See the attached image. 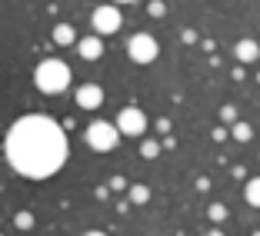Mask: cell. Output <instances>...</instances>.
<instances>
[{
    "label": "cell",
    "instance_id": "11",
    "mask_svg": "<svg viewBox=\"0 0 260 236\" xmlns=\"http://www.w3.org/2000/svg\"><path fill=\"white\" fill-rule=\"evenodd\" d=\"M244 196H247V203H250V206H257V210H260V176H257V180H250V183H247Z\"/></svg>",
    "mask_w": 260,
    "mask_h": 236
},
{
    "label": "cell",
    "instance_id": "21",
    "mask_svg": "<svg viewBox=\"0 0 260 236\" xmlns=\"http://www.w3.org/2000/svg\"><path fill=\"white\" fill-rule=\"evenodd\" d=\"M210 236H223V233H220V229H210Z\"/></svg>",
    "mask_w": 260,
    "mask_h": 236
},
{
    "label": "cell",
    "instance_id": "6",
    "mask_svg": "<svg viewBox=\"0 0 260 236\" xmlns=\"http://www.w3.org/2000/svg\"><path fill=\"white\" fill-rule=\"evenodd\" d=\"M120 23H123V14L114 4H100V7L93 10V30L97 33H117Z\"/></svg>",
    "mask_w": 260,
    "mask_h": 236
},
{
    "label": "cell",
    "instance_id": "12",
    "mask_svg": "<svg viewBox=\"0 0 260 236\" xmlns=\"http://www.w3.org/2000/svg\"><path fill=\"white\" fill-rule=\"evenodd\" d=\"M160 150H164V143H157V140H144L140 143V156H147V160H153Z\"/></svg>",
    "mask_w": 260,
    "mask_h": 236
},
{
    "label": "cell",
    "instance_id": "1",
    "mask_svg": "<svg viewBox=\"0 0 260 236\" xmlns=\"http://www.w3.org/2000/svg\"><path fill=\"white\" fill-rule=\"evenodd\" d=\"M67 133L57 120L44 113H30L10 127L7 133V160L20 176L47 180L67 163Z\"/></svg>",
    "mask_w": 260,
    "mask_h": 236
},
{
    "label": "cell",
    "instance_id": "19",
    "mask_svg": "<svg viewBox=\"0 0 260 236\" xmlns=\"http://www.w3.org/2000/svg\"><path fill=\"white\" fill-rule=\"evenodd\" d=\"M123 186H127V183H123V176H114V180H110V190H117V193H120Z\"/></svg>",
    "mask_w": 260,
    "mask_h": 236
},
{
    "label": "cell",
    "instance_id": "18",
    "mask_svg": "<svg viewBox=\"0 0 260 236\" xmlns=\"http://www.w3.org/2000/svg\"><path fill=\"white\" fill-rule=\"evenodd\" d=\"M164 10H167V7H164V0H153V4H150V17H164Z\"/></svg>",
    "mask_w": 260,
    "mask_h": 236
},
{
    "label": "cell",
    "instance_id": "17",
    "mask_svg": "<svg viewBox=\"0 0 260 236\" xmlns=\"http://www.w3.org/2000/svg\"><path fill=\"white\" fill-rule=\"evenodd\" d=\"M220 120L223 123H237V110H234V107H223L220 110Z\"/></svg>",
    "mask_w": 260,
    "mask_h": 236
},
{
    "label": "cell",
    "instance_id": "8",
    "mask_svg": "<svg viewBox=\"0 0 260 236\" xmlns=\"http://www.w3.org/2000/svg\"><path fill=\"white\" fill-rule=\"evenodd\" d=\"M234 54H237V60H240V63H253V60L260 57V47H257V40L244 37L237 47H234Z\"/></svg>",
    "mask_w": 260,
    "mask_h": 236
},
{
    "label": "cell",
    "instance_id": "5",
    "mask_svg": "<svg viewBox=\"0 0 260 236\" xmlns=\"http://www.w3.org/2000/svg\"><path fill=\"white\" fill-rule=\"evenodd\" d=\"M127 54L134 63H153L157 60V40L150 33H134L127 44Z\"/></svg>",
    "mask_w": 260,
    "mask_h": 236
},
{
    "label": "cell",
    "instance_id": "23",
    "mask_svg": "<svg viewBox=\"0 0 260 236\" xmlns=\"http://www.w3.org/2000/svg\"><path fill=\"white\" fill-rule=\"evenodd\" d=\"M253 236H260V229H257V233H253Z\"/></svg>",
    "mask_w": 260,
    "mask_h": 236
},
{
    "label": "cell",
    "instance_id": "10",
    "mask_svg": "<svg viewBox=\"0 0 260 236\" xmlns=\"http://www.w3.org/2000/svg\"><path fill=\"white\" fill-rule=\"evenodd\" d=\"M74 37H77V33H74L70 23H57V27H54V40L60 47H70V44H74Z\"/></svg>",
    "mask_w": 260,
    "mask_h": 236
},
{
    "label": "cell",
    "instance_id": "3",
    "mask_svg": "<svg viewBox=\"0 0 260 236\" xmlns=\"http://www.w3.org/2000/svg\"><path fill=\"white\" fill-rule=\"evenodd\" d=\"M84 140H87V146H90V150L107 153V150H114V146H117L120 133H117V127H114V123H107V120H93L90 127H87Z\"/></svg>",
    "mask_w": 260,
    "mask_h": 236
},
{
    "label": "cell",
    "instance_id": "13",
    "mask_svg": "<svg viewBox=\"0 0 260 236\" xmlns=\"http://www.w3.org/2000/svg\"><path fill=\"white\" fill-rule=\"evenodd\" d=\"M253 137V127L250 123H234V140H240V143H244V140H250Z\"/></svg>",
    "mask_w": 260,
    "mask_h": 236
},
{
    "label": "cell",
    "instance_id": "16",
    "mask_svg": "<svg viewBox=\"0 0 260 236\" xmlns=\"http://www.w3.org/2000/svg\"><path fill=\"white\" fill-rule=\"evenodd\" d=\"M207 213H210V220H214V223H220V220H227V206H223V203H210Z\"/></svg>",
    "mask_w": 260,
    "mask_h": 236
},
{
    "label": "cell",
    "instance_id": "9",
    "mask_svg": "<svg viewBox=\"0 0 260 236\" xmlns=\"http://www.w3.org/2000/svg\"><path fill=\"white\" fill-rule=\"evenodd\" d=\"M77 54L84 57V60H97V57L104 54V44H100V37H84L77 44Z\"/></svg>",
    "mask_w": 260,
    "mask_h": 236
},
{
    "label": "cell",
    "instance_id": "2",
    "mask_svg": "<svg viewBox=\"0 0 260 236\" xmlns=\"http://www.w3.org/2000/svg\"><path fill=\"white\" fill-rule=\"evenodd\" d=\"M34 80H37V87L44 93H63L70 87V67L63 60H44L37 67V73H34Z\"/></svg>",
    "mask_w": 260,
    "mask_h": 236
},
{
    "label": "cell",
    "instance_id": "4",
    "mask_svg": "<svg viewBox=\"0 0 260 236\" xmlns=\"http://www.w3.org/2000/svg\"><path fill=\"white\" fill-rule=\"evenodd\" d=\"M147 130V113L140 107H123L120 113H117V133H123V137H140Z\"/></svg>",
    "mask_w": 260,
    "mask_h": 236
},
{
    "label": "cell",
    "instance_id": "14",
    "mask_svg": "<svg viewBox=\"0 0 260 236\" xmlns=\"http://www.w3.org/2000/svg\"><path fill=\"white\" fill-rule=\"evenodd\" d=\"M14 223H17V229H30L34 226V213L30 210H20V213L14 216Z\"/></svg>",
    "mask_w": 260,
    "mask_h": 236
},
{
    "label": "cell",
    "instance_id": "22",
    "mask_svg": "<svg viewBox=\"0 0 260 236\" xmlns=\"http://www.w3.org/2000/svg\"><path fill=\"white\" fill-rule=\"evenodd\" d=\"M117 4H134V0H117Z\"/></svg>",
    "mask_w": 260,
    "mask_h": 236
},
{
    "label": "cell",
    "instance_id": "20",
    "mask_svg": "<svg viewBox=\"0 0 260 236\" xmlns=\"http://www.w3.org/2000/svg\"><path fill=\"white\" fill-rule=\"evenodd\" d=\"M84 236H107V233H100V229H90V233H84Z\"/></svg>",
    "mask_w": 260,
    "mask_h": 236
},
{
    "label": "cell",
    "instance_id": "15",
    "mask_svg": "<svg viewBox=\"0 0 260 236\" xmlns=\"http://www.w3.org/2000/svg\"><path fill=\"white\" fill-rule=\"evenodd\" d=\"M147 200H150L147 186H130V203H147Z\"/></svg>",
    "mask_w": 260,
    "mask_h": 236
},
{
    "label": "cell",
    "instance_id": "7",
    "mask_svg": "<svg viewBox=\"0 0 260 236\" xmlns=\"http://www.w3.org/2000/svg\"><path fill=\"white\" fill-rule=\"evenodd\" d=\"M100 103H104V90L97 84H84L77 90V107L80 110H97Z\"/></svg>",
    "mask_w": 260,
    "mask_h": 236
}]
</instances>
